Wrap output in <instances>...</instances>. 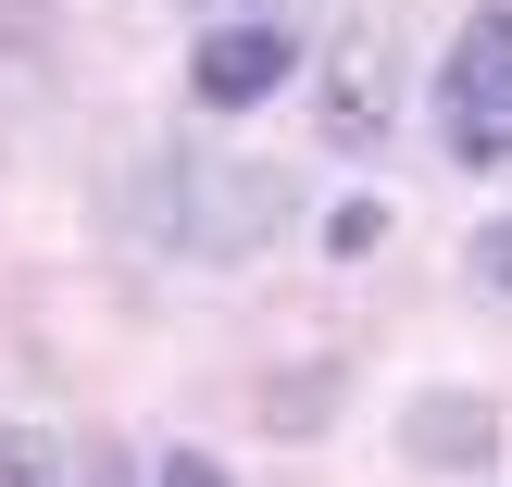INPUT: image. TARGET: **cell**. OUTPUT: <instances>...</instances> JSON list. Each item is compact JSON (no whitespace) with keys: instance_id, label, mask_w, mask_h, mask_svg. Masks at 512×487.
I'll use <instances>...</instances> for the list:
<instances>
[{"instance_id":"obj_1","label":"cell","mask_w":512,"mask_h":487,"mask_svg":"<svg viewBox=\"0 0 512 487\" xmlns=\"http://www.w3.org/2000/svg\"><path fill=\"white\" fill-rule=\"evenodd\" d=\"M125 213H138L163 250H188V263H250V250L288 225V175H275V163H238V150H175V163L138 175Z\"/></svg>"},{"instance_id":"obj_2","label":"cell","mask_w":512,"mask_h":487,"mask_svg":"<svg viewBox=\"0 0 512 487\" xmlns=\"http://www.w3.org/2000/svg\"><path fill=\"white\" fill-rule=\"evenodd\" d=\"M438 113H450V150H463V163H512V13H475L463 38H450Z\"/></svg>"},{"instance_id":"obj_3","label":"cell","mask_w":512,"mask_h":487,"mask_svg":"<svg viewBox=\"0 0 512 487\" xmlns=\"http://www.w3.org/2000/svg\"><path fill=\"white\" fill-rule=\"evenodd\" d=\"M313 113H325V138L338 150H375L400 125V88H388V38H375V25H338V38H325V75H313Z\"/></svg>"},{"instance_id":"obj_4","label":"cell","mask_w":512,"mask_h":487,"mask_svg":"<svg viewBox=\"0 0 512 487\" xmlns=\"http://www.w3.org/2000/svg\"><path fill=\"white\" fill-rule=\"evenodd\" d=\"M288 75H300L288 25H200V50H188V88L213 100V113H250V100H275Z\"/></svg>"},{"instance_id":"obj_5","label":"cell","mask_w":512,"mask_h":487,"mask_svg":"<svg viewBox=\"0 0 512 487\" xmlns=\"http://www.w3.org/2000/svg\"><path fill=\"white\" fill-rule=\"evenodd\" d=\"M400 450H413L425 475L500 463V388H425V400H400Z\"/></svg>"},{"instance_id":"obj_6","label":"cell","mask_w":512,"mask_h":487,"mask_svg":"<svg viewBox=\"0 0 512 487\" xmlns=\"http://www.w3.org/2000/svg\"><path fill=\"white\" fill-rule=\"evenodd\" d=\"M325 413H338V375H275V388H263L275 438H325Z\"/></svg>"},{"instance_id":"obj_7","label":"cell","mask_w":512,"mask_h":487,"mask_svg":"<svg viewBox=\"0 0 512 487\" xmlns=\"http://www.w3.org/2000/svg\"><path fill=\"white\" fill-rule=\"evenodd\" d=\"M0 487H63V450L38 425H0Z\"/></svg>"},{"instance_id":"obj_8","label":"cell","mask_w":512,"mask_h":487,"mask_svg":"<svg viewBox=\"0 0 512 487\" xmlns=\"http://www.w3.org/2000/svg\"><path fill=\"white\" fill-rule=\"evenodd\" d=\"M463 263H475V288H500V300H512V213H500V225H475Z\"/></svg>"},{"instance_id":"obj_9","label":"cell","mask_w":512,"mask_h":487,"mask_svg":"<svg viewBox=\"0 0 512 487\" xmlns=\"http://www.w3.org/2000/svg\"><path fill=\"white\" fill-rule=\"evenodd\" d=\"M388 238V213H375V200H338V225H325V250H375Z\"/></svg>"},{"instance_id":"obj_10","label":"cell","mask_w":512,"mask_h":487,"mask_svg":"<svg viewBox=\"0 0 512 487\" xmlns=\"http://www.w3.org/2000/svg\"><path fill=\"white\" fill-rule=\"evenodd\" d=\"M213 25H288V0H200Z\"/></svg>"},{"instance_id":"obj_11","label":"cell","mask_w":512,"mask_h":487,"mask_svg":"<svg viewBox=\"0 0 512 487\" xmlns=\"http://www.w3.org/2000/svg\"><path fill=\"white\" fill-rule=\"evenodd\" d=\"M163 487H225V463H200V450H175V463H163Z\"/></svg>"}]
</instances>
